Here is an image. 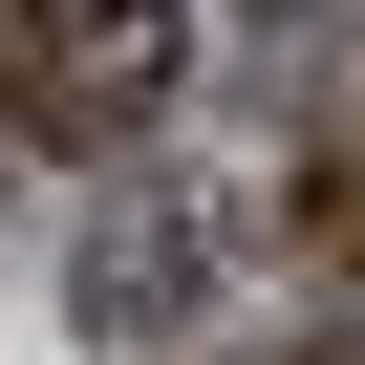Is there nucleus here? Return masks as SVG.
Returning a JSON list of instances; mask_svg holds the SVG:
<instances>
[{
  "label": "nucleus",
  "instance_id": "nucleus-1",
  "mask_svg": "<svg viewBox=\"0 0 365 365\" xmlns=\"http://www.w3.org/2000/svg\"><path fill=\"white\" fill-rule=\"evenodd\" d=\"M194 86V0H0V150H129Z\"/></svg>",
  "mask_w": 365,
  "mask_h": 365
},
{
  "label": "nucleus",
  "instance_id": "nucleus-2",
  "mask_svg": "<svg viewBox=\"0 0 365 365\" xmlns=\"http://www.w3.org/2000/svg\"><path fill=\"white\" fill-rule=\"evenodd\" d=\"M150 301H194V215H108V258H86V322H108V344H150Z\"/></svg>",
  "mask_w": 365,
  "mask_h": 365
},
{
  "label": "nucleus",
  "instance_id": "nucleus-3",
  "mask_svg": "<svg viewBox=\"0 0 365 365\" xmlns=\"http://www.w3.org/2000/svg\"><path fill=\"white\" fill-rule=\"evenodd\" d=\"M301 237H322V279H365V129H322V172H301Z\"/></svg>",
  "mask_w": 365,
  "mask_h": 365
},
{
  "label": "nucleus",
  "instance_id": "nucleus-4",
  "mask_svg": "<svg viewBox=\"0 0 365 365\" xmlns=\"http://www.w3.org/2000/svg\"><path fill=\"white\" fill-rule=\"evenodd\" d=\"M301 365H365V344H301Z\"/></svg>",
  "mask_w": 365,
  "mask_h": 365
},
{
  "label": "nucleus",
  "instance_id": "nucleus-5",
  "mask_svg": "<svg viewBox=\"0 0 365 365\" xmlns=\"http://www.w3.org/2000/svg\"><path fill=\"white\" fill-rule=\"evenodd\" d=\"M0 172H22V150H0Z\"/></svg>",
  "mask_w": 365,
  "mask_h": 365
}]
</instances>
